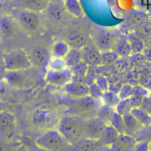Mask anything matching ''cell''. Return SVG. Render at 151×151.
I'll list each match as a JSON object with an SVG mask.
<instances>
[{"mask_svg": "<svg viewBox=\"0 0 151 151\" xmlns=\"http://www.w3.org/2000/svg\"><path fill=\"white\" fill-rule=\"evenodd\" d=\"M86 121L76 115L63 117L58 124V131L71 144L85 139Z\"/></svg>", "mask_w": 151, "mask_h": 151, "instance_id": "6da1fadb", "label": "cell"}, {"mask_svg": "<svg viewBox=\"0 0 151 151\" xmlns=\"http://www.w3.org/2000/svg\"><path fill=\"white\" fill-rule=\"evenodd\" d=\"M36 145L44 151H69L71 144L58 130H49L36 139Z\"/></svg>", "mask_w": 151, "mask_h": 151, "instance_id": "7a4b0ae2", "label": "cell"}, {"mask_svg": "<svg viewBox=\"0 0 151 151\" xmlns=\"http://www.w3.org/2000/svg\"><path fill=\"white\" fill-rule=\"evenodd\" d=\"M3 59L8 71H27L33 66L27 52L22 49L6 53Z\"/></svg>", "mask_w": 151, "mask_h": 151, "instance_id": "3957f363", "label": "cell"}, {"mask_svg": "<svg viewBox=\"0 0 151 151\" xmlns=\"http://www.w3.org/2000/svg\"><path fill=\"white\" fill-rule=\"evenodd\" d=\"M4 82L14 88H28L31 81L26 71H7Z\"/></svg>", "mask_w": 151, "mask_h": 151, "instance_id": "277c9868", "label": "cell"}, {"mask_svg": "<svg viewBox=\"0 0 151 151\" xmlns=\"http://www.w3.org/2000/svg\"><path fill=\"white\" fill-rule=\"evenodd\" d=\"M45 81L48 84L56 87H65L67 83L72 81V72L69 68L60 71L47 69L45 73Z\"/></svg>", "mask_w": 151, "mask_h": 151, "instance_id": "5b68a950", "label": "cell"}, {"mask_svg": "<svg viewBox=\"0 0 151 151\" xmlns=\"http://www.w3.org/2000/svg\"><path fill=\"white\" fill-rule=\"evenodd\" d=\"M19 21L21 27L29 33H33L36 31L40 23L37 12L27 9H23L19 12Z\"/></svg>", "mask_w": 151, "mask_h": 151, "instance_id": "8992f818", "label": "cell"}, {"mask_svg": "<svg viewBox=\"0 0 151 151\" xmlns=\"http://www.w3.org/2000/svg\"><path fill=\"white\" fill-rule=\"evenodd\" d=\"M27 54L32 62L33 66L35 65L38 67L47 66L52 58L50 51L44 47H35Z\"/></svg>", "mask_w": 151, "mask_h": 151, "instance_id": "52a82bcc", "label": "cell"}, {"mask_svg": "<svg viewBox=\"0 0 151 151\" xmlns=\"http://www.w3.org/2000/svg\"><path fill=\"white\" fill-rule=\"evenodd\" d=\"M105 125L106 124L104 123L98 118L90 119L88 120H86V125H85V139L99 141Z\"/></svg>", "mask_w": 151, "mask_h": 151, "instance_id": "ba28073f", "label": "cell"}, {"mask_svg": "<svg viewBox=\"0 0 151 151\" xmlns=\"http://www.w3.org/2000/svg\"><path fill=\"white\" fill-rule=\"evenodd\" d=\"M64 91L73 98H83L89 96V88L85 83L70 81L64 87Z\"/></svg>", "mask_w": 151, "mask_h": 151, "instance_id": "9c48e42d", "label": "cell"}, {"mask_svg": "<svg viewBox=\"0 0 151 151\" xmlns=\"http://www.w3.org/2000/svg\"><path fill=\"white\" fill-rule=\"evenodd\" d=\"M82 61L88 65H101V50L97 47L85 46L81 49Z\"/></svg>", "mask_w": 151, "mask_h": 151, "instance_id": "30bf717a", "label": "cell"}, {"mask_svg": "<svg viewBox=\"0 0 151 151\" xmlns=\"http://www.w3.org/2000/svg\"><path fill=\"white\" fill-rule=\"evenodd\" d=\"M32 122L36 127L49 128L54 124V117L47 110H37L32 115Z\"/></svg>", "mask_w": 151, "mask_h": 151, "instance_id": "8fae6325", "label": "cell"}, {"mask_svg": "<svg viewBox=\"0 0 151 151\" xmlns=\"http://www.w3.org/2000/svg\"><path fill=\"white\" fill-rule=\"evenodd\" d=\"M16 125L15 117L10 113L5 111H0V134L1 136L6 137L11 134Z\"/></svg>", "mask_w": 151, "mask_h": 151, "instance_id": "7c38bea8", "label": "cell"}, {"mask_svg": "<svg viewBox=\"0 0 151 151\" xmlns=\"http://www.w3.org/2000/svg\"><path fill=\"white\" fill-rule=\"evenodd\" d=\"M119 136V133L111 124H107L105 125L103 130L99 142L104 146L111 147L113 143L117 142Z\"/></svg>", "mask_w": 151, "mask_h": 151, "instance_id": "4fadbf2b", "label": "cell"}, {"mask_svg": "<svg viewBox=\"0 0 151 151\" xmlns=\"http://www.w3.org/2000/svg\"><path fill=\"white\" fill-rule=\"evenodd\" d=\"M52 0H20L21 6L24 9L35 12L45 11Z\"/></svg>", "mask_w": 151, "mask_h": 151, "instance_id": "5bb4252c", "label": "cell"}, {"mask_svg": "<svg viewBox=\"0 0 151 151\" xmlns=\"http://www.w3.org/2000/svg\"><path fill=\"white\" fill-rule=\"evenodd\" d=\"M100 145H103L99 141H94L89 139H83L75 144L72 145L69 151H96Z\"/></svg>", "mask_w": 151, "mask_h": 151, "instance_id": "9a60e30c", "label": "cell"}, {"mask_svg": "<svg viewBox=\"0 0 151 151\" xmlns=\"http://www.w3.org/2000/svg\"><path fill=\"white\" fill-rule=\"evenodd\" d=\"M0 33L5 38H12L17 33V27L15 22L8 17L2 18L0 19Z\"/></svg>", "mask_w": 151, "mask_h": 151, "instance_id": "2e32d148", "label": "cell"}, {"mask_svg": "<svg viewBox=\"0 0 151 151\" xmlns=\"http://www.w3.org/2000/svg\"><path fill=\"white\" fill-rule=\"evenodd\" d=\"M72 72V81L81 83H85L86 75L88 70V65L84 62L81 61L79 64L70 68Z\"/></svg>", "mask_w": 151, "mask_h": 151, "instance_id": "e0dca14e", "label": "cell"}, {"mask_svg": "<svg viewBox=\"0 0 151 151\" xmlns=\"http://www.w3.org/2000/svg\"><path fill=\"white\" fill-rule=\"evenodd\" d=\"M63 4L65 11L72 16L78 19L84 17V12L79 0H64Z\"/></svg>", "mask_w": 151, "mask_h": 151, "instance_id": "ac0fdd59", "label": "cell"}, {"mask_svg": "<svg viewBox=\"0 0 151 151\" xmlns=\"http://www.w3.org/2000/svg\"><path fill=\"white\" fill-rule=\"evenodd\" d=\"M71 50V46L65 41H58L54 43L51 50L52 58H65Z\"/></svg>", "mask_w": 151, "mask_h": 151, "instance_id": "d6986e66", "label": "cell"}, {"mask_svg": "<svg viewBox=\"0 0 151 151\" xmlns=\"http://www.w3.org/2000/svg\"><path fill=\"white\" fill-rule=\"evenodd\" d=\"M113 42H114L113 36L110 33L100 34L96 39V47L102 51L111 50V47L113 46Z\"/></svg>", "mask_w": 151, "mask_h": 151, "instance_id": "ffe728a7", "label": "cell"}, {"mask_svg": "<svg viewBox=\"0 0 151 151\" xmlns=\"http://www.w3.org/2000/svg\"><path fill=\"white\" fill-rule=\"evenodd\" d=\"M67 43L71 48L81 50L86 46V37L80 32H72L67 37Z\"/></svg>", "mask_w": 151, "mask_h": 151, "instance_id": "44dd1931", "label": "cell"}, {"mask_svg": "<svg viewBox=\"0 0 151 151\" xmlns=\"http://www.w3.org/2000/svg\"><path fill=\"white\" fill-rule=\"evenodd\" d=\"M46 10L48 11V15L51 19L60 20L63 17L64 10L65 9L64 7V4H61L58 2H55L54 0H52Z\"/></svg>", "mask_w": 151, "mask_h": 151, "instance_id": "7402d4cb", "label": "cell"}, {"mask_svg": "<svg viewBox=\"0 0 151 151\" xmlns=\"http://www.w3.org/2000/svg\"><path fill=\"white\" fill-rule=\"evenodd\" d=\"M67 67L70 69L79 64L81 61H82V55H81V50L71 48L70 51L66 55V57L64 58Z\"/></svg>", "mask_w": 151, "mask_h": 151, "instance_id": "603a6c76", "label": "cell"}, {"mask_svg": "<svg viewBox=\"0 0 151 151\" xmlns=\"http://www.w3.org/2000/svg\"><path fill=\"white\" fill-rule=\"evenodd\" d=\"M132 115L136 119V120L144 127H150L151 125L150 115L140 108H134L131 111Z\"/></svg>", "mask_w": 151, "mask_h": 151, "instance_id": "cb8c5ba5", "label": "cell"}, {"mask_svg": "<svg viewBox=\"0 0 151 151\" xmlns=\"http://www.w3.org/2000/svg\"><path fill=\"white\" fill-rule=\"evenodd\" d=\"M127 41L130 44L131 47V50L133 54L135 53H142L143 50L145 49L144 47V43L138 37L136 36L134 34H131L127 36Z\"/></svg>", "mask_w": 151, "mask_h": 151, "instance_id": "d4e9b609", "label": "cell"}, {"mask_svg": "<svg viewBox=\"0 0 151 151\" xmlns=\"http://www.w3.org/2000/svg\"><path fill=\"white\" fill-rule=\"evenodd\" d=\"M123 117V120L126 126V129H127V134L131 135L134 132L136 131V129L138 128L139 126V122L136 120V119L132 115V113H127L122 116Z\"/></svg>", "mask_w": 151, "mask_h": 151, "instance_id": "484cf974", "label": "cell"}, {"mask_svg": "<svg viewBox=\"0 0 151 151\" xmlns=\"http://www.w3.org/2000/svg\"><path fill=\"white\" fill-rule=\"evenodd\" d=\"M110 124L119 133V134H127V129L123 120V117L118 112H114L110 120Z\"/></svg>", "mask_w": 151, "mask_h": 151, "instance_id": "4316f807", "label": "cell"}, {"mask_svg": "<svg viewBox=\"0 0 151 151\" xmlns=\"http://www.w3.org/2000/svg\"><path fill=\"white\" fill-rule=\"evenodd\" d=\"M119 58L116 50H104L101 51V65H108L114 64Z\"/></svg>", "mask_w": 151, "mask_h": 151, "instance_id": "83f0119b", "label": "cell"}, {"mask_svg": "<svg viewBox=\"0 0 151 151\" xmlns=\"http://www.w3.org/2000/svg\"><path fill=\"white\" fill-rule=\"evenodd\" d=\"M102 100L104 101V104L105 105H107L112 109H115L116 106L118 105V104L120 102V98L119 96V94H116V93L111 92L110 90L104 92Z\"/></svg>", "mask_w": 151, "mask_h": 151, "instance_id": "f1b7e54d", "label": "cell"}, {"mask_svg": "<svg viewBox=\"0 0 151 151\" xmlns=\"http://www.w3.org/2000/svg\"><path fill=\"white\" fill-rule=\"evenodd\" d=\"M115 111H116L115 109L110 108L109 106L104 104V105H102L100 107V109L98 111L97 118L99 119H101L106 125L110 124V120H111V117H112V115L114 114Z\"/></svg>", "mask_w": 151, "mask_h": 151, "instance_id": "f546056e", "label": "cell"}, {"mask_svg": "<svg viewBox=\"0 0 151 151\" xmlns=\"http://www.w3.org/2000/svg\"><path fill=\"white\" fill-rule=\"evenodd\" d=\"M116 51L120 58H126V57H128L131 55L132 50H131V47H130V44H129L127 39L119 42V43L116 47Z\"/></svg>", "mask_w": 151, "mask_h": 151, "instance_id": "4dcf8cb0", "label": "cell"}, {"mask_svg": "<svg viewBox=\"0 0 151 151\" xmlns=\"http://www.w3.org/2000/svg\"><path fill=\"white\" fill-rule=\"evenodd\" d=\"M48 70H53V71H60L68 68L66 65V63L65 59L63 58H51L50 60L48 65Z\"/></svg>", "mask_w": 151, "mask_h": 151, "instance_id": "1f68e13d", "label": "cell"}, {"mask_svg": "<svg viewBox=\"0 0 151 151\" xmlns=\"http://www.w3.org/2000/svg\"><path fill=\"white\" fill-rule=\"evenodd\" d=\"M132 110H133V107L131 105L129 98L120 100V102L118 104V105L115 108L116 112H118L121 116H123L125 114H127V113H130Z\"/></svg>", "mask_w": 151, "mask_h": 151, "instance_id": "d6a6232c", "label": "cell"}, {"mask_svg": "<svg viewBox=\"0 0 151 151\" xmlns=\"http://www.w3.org/2000/svg\"><path fill=\"white\" fill-rule=\"evenodd\" d=\"M88 88H89V96H91L93 99L97 100V101H100L103 99L104 92L99 88V86L96 82L89 85Z\"/></svg>", "mask_w": 151, "mask_h": 151, "instance_id": "836d02e7", "label": "cell"}, {"mask_svg": "<svg viewBox=\"0 0 151 151\" xmlns=\"http://www.w3.org/2000/svg\"><path fill=\"white\" fill-rule=\"evenodd\" d=\"M115 64V68L119 73H125L128 70L130 67V63L129 59H127V58H120L114 63Z\"/></svg>", "mask_w": 151, "mask_h": 151, "instance_id": "e575fe53", "label": "cell"}, {"mask_svg": "<svg viewBox=\"0 0 151 151\" xmlns=\"http://www.w3.org/2000/svg\"><path fill=\"white\" fill-rule=\"evenodd\" d=\"M129 63H130V65L132 66H138V65H141L142 64L145 63V61L147 60L146 58L144 57V55L142 53H135V54H133L129 57Z\"/></svg>", "mask_w": 151, "mask_h": 151, "instance_id": "d590c367", "label": "cell"}, {"mask_svg": "<svg viewBox=\"0 0 151 151\" xmlns=\"http://www.w3.org/2000/svg\"><path fill=\"white\" fill-rule=\"evenodd\" d=\"M133 89H134V86L131 84H124L120 92L119 93V96L120 98V100L123 99H127L130 96H133Z\"/></svg>", "mask_w": 151, "mask_h": 151, "instance_id": "8d00e7d4", "label": "cell"}, {"mask_svg": "<svg viewBox=\"0 0 151 151\" xmlns=\"http://www.w3.org/2000/svg\"><path fill=\"white\" fill-rule=\"evenodd\" d=\"M95 82L99 86V88L104 91L106 92L109 90V81L106 77H104V75H98L95 81Z\"/></svg>", "mask_w": 151, "mask_h": 151, "instance_id": "74e56055", "label": "cell"}, {"mask_svg": "<svg viewBox=\"0 0 151 151\" xmlns=\"http://www.w3.org/2000/svg\"><path fill=\"white\" fill-rule=\"evenodd\" d=\"M150 91L149 88L142 86V85H135L134 86V89H133V95H136L142 97H145V96H149Z\"/></svg>", "mask_w": 151, "mask_h": 151, "instance_id": "f35d334b", "label": "cell"}, {"mask_svg": "<svg viewBox=\"0 0 151 151\" xmlns=\"http://www.w3.org/2000/svg\"><path fill=\"white\" fill-rule=\"evenodd\" d=\"M140 109H142V111H144L145 112L149 113L150 115L151 113V100L150 99L149 96H145L143 97L142 104L139 107Z\"/></svg>", "mask_w": 151, "mask_h": 151, "instance_id": "ab89813d", "label": "cell"}, {"mask_svg": "<svg viewBox=\"0 0 151 151\" xmlns=\"http://www.w3.org/2000/svg\"><path fill=\"white\" fill-rule=\"evenodd\" d=\"M143 97L142 96H136V95H133L132 96L129 97V100H130V103H131V105L133 107V109L134 108H139L141 104H142V101Z\"/></svg>", "mask_w": 151, "mask_h": 151, "instance_id": "60d3db41", "label": "cell"}, {"mask_svg": "<svg viewBox=\"0 0 151 151\" xmlns=\"http://www.w3.org/2000/svg\"><path fill=\"white\" fill-rule=\"evenodd\" d=\"M7 68H6V65L4 64V61L3 58H0V82H3L4 81V79H5V75H6V73H7Z\"/></svg>", "mask_w": 151, "mask_h": 151, "instance_id": "b9f144b4", "label": "cell"}, {"mask_svg": "<svg viewBox=\"0 0 151 151\" xmlns=\"http://www.w3.org/2000/svg\"><path fill=\"white\" fill-rule=\"evenodd\" d=\"M134 151H150V142H142L136 143L134 146Z\"/></svg>", "mask_w": 151, "mask_h": 151, "instance_id": "7bdbcfd3", "label": "cell"}, {"mask_svg": "<svg viewBox=\"0 0 151 151\" xmlns=\"http://www.w3.org/2000/svg\"><path fill=\"white\" fill-rule=\"evenodd\" d=\"M122 87H123V83H121V82H116L114 84L109 85V90L111 91V92H114L116 94H119L120 92Z\"/></svg>", "mask_w": 151, "mask_h": 151, "instance_id": "ee69618b", "label": "cell"}, {"mask_svg": "<svg viewBox=\"0 0 151 151\" xmlns=\"http://www.w3.org/2000/svg\"><path fill=\"white\" fill-rule=\"evenodd\" d=\"M142 54L144 55V57L146 58L147 60L151 61V47L149 48H145L142 51Z\"/></svg>", "mask_w": 151, "mask_h": 151, "instance_id": "f6af8a7d", "label": "cell"}, {"mask_svg": "<svg viewBox=\"0 0 151 151\" xmlns=\"http://www.w3.org/2000/svg\"><path fill=\"white\" fill-rule=\"evenodd\" d=\"M150 151H151V142H150Z\"/></svg>", "mask_w": 151, "mask_h": 151, "instance_id": "bcb514c9", "label": "cell"}, {"mask_svg": "<svg viewBox=\"0 0 151 151\" xmlns=\"http://www.w3.org/2000/svg\"><path fill=\"white\" fill-rule=\"evenodd\" d=\"M149 97H150V100H151V92H150V95H149Z\"/></svg>", "mask_w": 151, "mask_h": 151, "instance_id": "7dc6e473", "label": "cell"}, {"mask_svg": "<svg viewBox=\"0 0 151 151\" xmlns=\"http://www.w3.org/2000/svg\"><path fill=\"white\" fill-rule=\"evenodd\" d=\"M150 117H151V113H150Z\"/></svg>", "mask_w": 151, "mask_h": 151, "instance_id": "c3c4849f", "label": "cell"}]
</instances>
